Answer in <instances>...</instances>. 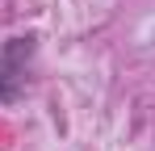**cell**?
<instances>
[{
    "instance_id": "1",
    "label": "cell",
    "mask_w": 155,
    "mask_h": 151,
    "mask_svg": "<svg viewBox=\"0 0 155 151\" xmlns=\"http://www.w3.org/2000/svg\"><path fill=\"white\" fill-rule=\"evenodd\" d=\"M29 55H34V38H8L0 46V105H13L21 97Z\"/></svg>"
}]
</instances>
